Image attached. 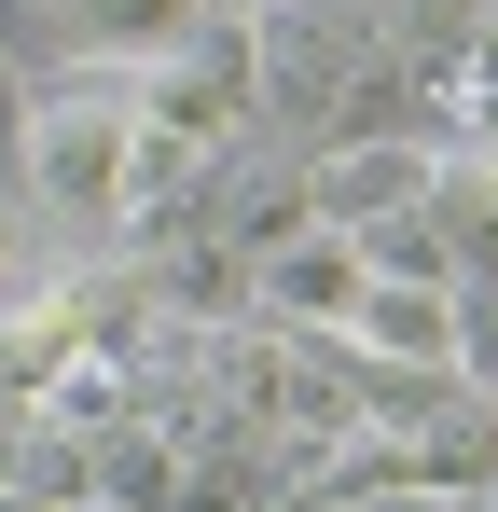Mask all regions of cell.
I'll use <instances>...</instances> for the list:
<instances>
[{
	"label": "cell",
	"instance_id": "6",
	"mask_svg": "<svg viewBox=\"0 0 498 512\" xmlns=\"http://www.w3.org/2000/svg\"><path fill=\"white\" fill-rule=\"evenodd\" d=\"M429 111H457V139H498V0H457V28L429 42Z\"/></svg>",
	"mask_w": 498,
	"mask_h": 512
},
{
	"label": "cell",
	"instance_id": "1",
	"mask_svg": "<svg viewBox=\"0 0 498 512\" xmlns=\"http://www.w3.org/2000/svg\"><path fill=\"white\" fill-rule=\"evenodd\" d=\"M125 153H139V70H70V84H28L14 125V167L56 222H125Z\"/></svg>",
	"mask_w": 498,
	"mask_h": 512
},
{
	"label": "cell",
	"instance_id": "2",
	"mask_svg": "<svg viewBox=\"0 0 498 512\" xmlns=\"http://www.w3.org/2000/svg\"><path fill=\"white\" fill-rule=\"evenodd\" d=\"M263 111V28L249 14H194L166 56H139V125L180 153H236Z\"/></svg>",
	"mask_w": 498,
	"mask_h": 512
},
{
	"label": "cell",
	"instance_id": "7",
	"mask_svg": "<svg viewBox=\"0 0 498 512\" xmlns=\"http://www.w3.org/2000/svg\"><path fill=\"white\" fill-rule=\"evenodd\" d=\"M194 14H249V28H277V14H305V0H194Z\"/></svg>",
	"mask_w": 498,
	"mask_h": 512
},
{
	"label": "cell",
	"instance_id": "4",
	"mask_svg": "<svg viewBox=\"0 0 498 512\" xmlns=\"http://www.w3.org/2000/svg\"><path fill=\"white\" fill-rule=\"evenodd\" d=\"M415 222L443 236L457 277H498V139H443V153H429V194H415Z\"/></svg>",
	"mask_w": 498,
	"mask_h": 512
},
{
	"label": "cell",
	"instance_id": "8",
	"mask_svg": "<svg viewBox=\"0 0 498 512\" xmlns=\"http://www.w3.org/2000/svg\"><path fill=\"white\" fill-rule=\"evenodd\" d=\"M14 125H28V84H14V56H0V153H14Z\"/></svg>",
	"mask_w": 498,
	"mask_h": 512
},
{
	"label": "cell",
	"instance_id": "5",
	"mask_svg": "<svg viewBox=\"0 0 498 512\" xmlns=\"http://www.w3.org/2000/svg\"><path fill=\"white\" fill-rule=\"evenodd\" d=\"M42 14H56V42L83 70H139V56H166L194 28V0H42Z\"/></svg>",
	"mask_w": 498,
	"mask_h": 512
},
{
	"label": "cell",
	"instance_id": "3",
	"mask_svg": "<svg viewBox=\"0 0 498 512\" xmlns=\"http://www.w3.org/2000/svg\"><path fill=\"white\" fill-rule=\"evenodd\" d=\"M429 153L443 139H346V153H319V167L291 180V208L305 222H346V236L360 222H402L415 194H429Z\"/></svg>",
	"mask_w": 498,
	"mask_h": 512
},
{
	"label": "cell",
	"instance_id": "9",
	"mask_svg": "<svg viewBox=\"0 0 498 512\" xmlns=\"http://www.w3.org/2000/svg\"><path fill=\"white\" fill-rule=\"evenodd\" d=\"M14 250H28V222H14V194H0V291H14Z\"/></svg>",
	"mask_w": 498,
	"mask_h": 512
}]
</instances>
